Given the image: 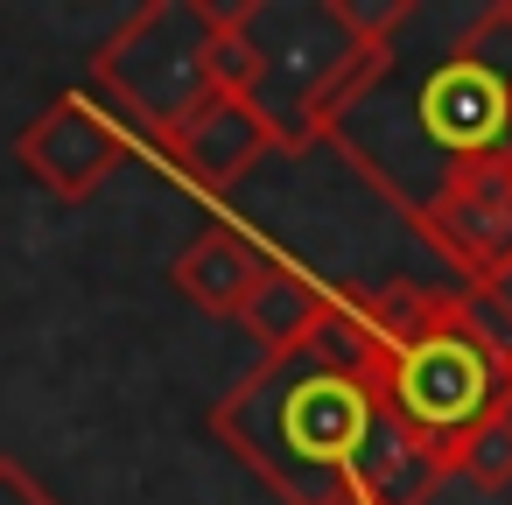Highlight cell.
<instances>
[{
  "mask_svg": "<svg viewBox=\"0 0 512 505\" xmlns=\"http://www.w3.org/2000/svg\"><path fill=\"white\" fill-rule=\"evenodd\" d=\"M218 29L225 8H211V0H148L92 50V85L141 127L148 148L169 127H183L204 99H218L211 78Z\"/></svg>",
  "mask_w": 512,
  "mask_h": 505,
  "instance_id": "cell-5",
  "label": "cell"
},
{
  "mask_svg": "<svg viewBox=\"0 0 512 505\" xmlns=\"http://www.w3.org/2000/svg\"><path fill=\"white\" fill-rule=\"evenodd\" d=\"M176 183H190L197 197H239L274 155H281V141H274V127L260 120V106L253 99H204L183 127H169L155 148H148Z\"/></svg>",
  "mask_w": 512,
  "mask_h": 505,
  "instance_id": "cell-7",
  "label": "cell"
},
{
  "mask_svg": "<svg viewBox=\"0 0 512 505\" xmlns=\"http://www.w3.org/2000/svg\"><path fill=\"white\" fill-rule=\"evenodd\" d=\"M330 148L414 225L456 176L512 162V0H400Z\"/></svg>",
  "mask_w": 512,
  "mask_h": 505,
  "instance_id": "cell-1",
  "label": "cell"
},
{
  "mask_svg": "<svg viewBox=\"0 0 512 505\" xmlns=\"http://www.w3.org/2000/svg\"><path fill=\"white\" fill-rule=\"evenodd\" d=\"M337 323L379 365L400 428L442 463H456L477 428L512 414V344L477 323L463 281H386L344 295Z\"/></svg>",
  "mask_w": 512,
  "mask_h": 505,
  "instance_id": "cell-3",
  "label": "cell"
},
{
  "mask_svg": "<svg viewBox=\"0 0 512 505\" xmlns=\"http://www.w3.org/2000/svg\"><path fill=\"white\" fill-rule=\"evenodd\" d=\"M330 309H337V295L323 288V281H309L302 267H288V260H274V274L253 288V302L239 309V330L260 344V358L267 351H288V344H302V337H316L323 323H330Z\"/></svg>",
  "mask_w": 512,
  "mask_h": 505,
  "instance_id": "cell-10",
  "label": "cell"
},
{
  "mask_svg": "<svg viewBox=\"0 0 512 505\" xmlns=\"http://www.w3.org/2000/svg\"><path fill=\"white\" fill-rule=\"evenodd\" d=\"M449 477H463V484H477V491H512V414L491 421V428H477V435L456 449Z\"/></svg>",
  "mask_w": 512,
  "mask_h": 505,
  "instance_id": "cell-11",
  "label": "cell"
},
{
  "mask_svg": "<svg viewBox=\"0 0 512 505\" xmlns=\"http://www.w3.org/2000/svg\"><path fill=\"white\" fill-rule=\"evenodd\" d=\"M274 274V253L239 225V218H225V225H204L183 253H176V267H169V281L204 309V316H232L239 323V309L253 302V288Z\"/></svg>",
  "mask_w": 512,
  "mask_h": 505,
  "instance_id": "cell-9",
  "label": "cell"
},
{
  "mask_svg": "<svg viewBox=\"0 0 512 505\" xmlns=\"http://www.w3.org/2000/svg\"><path fill=\"white\" fill-rule=\"evenodd\" d=\"M0 505H57V498H50V491H43V484H36L22 463H8V456H0Z\"/></svg>",
  "mask_w": 512,
  "mask_h": 505,
  "instance_id": "cell-12",
  "label": "cell"
},
{
  "mask_svg": "<svg viewBox=\"0 0 512 505\" xmlns=\"http://www.w3.org/2000/svg\"><path fill=\"white\" fill-rule=\"evenodd\" d=\"M400 0H239L232 22L253 50V106L281 155L330 148L351 99L372 85Z\"/></svg>",
  "mask_w": 512,
  "mask_h": 505,
  "instance_id": "cell-4",
  "label": "cell"
},
{
  "mask_svg": "<svg viewBox=\"0 0 512 505\" xmlns=\"http://www.w3.org/2000/svg\"><path fill=\"white\" fill-rule=\"evenodd\" d=\"M211 435L281 505H428L449 463L414 442L379 386V365L330 323L288 351H267L218 407Z\"/></svg>",
  "mask_w": 512,
  "mask_h": 505,
  "instance_id": "cell-2",
  "label": "cell"
},
{
  "mask_svg": "<svg viewBox=\"0 0 512 505\" xmlns=\"http://www.w3.org/2000/svg\"><path fill=\"white\" fill-rule=\"evenodd\" d=\"M421 239L463 288H505L512 281V162H484L456 176L421 218Z\"/></svg>",
  "mask_w": 512,
  "mask_h": 505,
  "instance_id": "cell-8",
  "label": "cell"
},
{
  "mask_svg": "<svg viewBox=\"0 0 512 505\" xmlns=\"http://www.w3.org/2000/svg\"><path fill=\"white\" fill-rule=\"evenodd\" d=\"M22 169L57 197V204H85L92 190H106L134 155H148L141 127L99 92V85H78V92H57L15 141Z\"/></svg>",
  "mask_w": 512,
  "mask_h": 505,
  "instance_id": "cell-6",
  "label": "cell"
}]
</instances>
